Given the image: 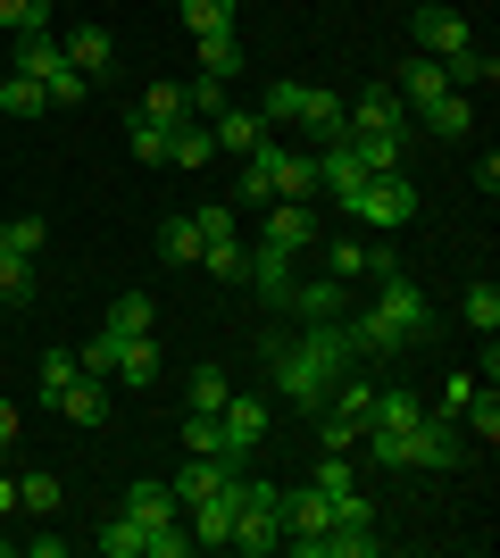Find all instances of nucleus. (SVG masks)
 <instances>
[{"instance_id":"1","label":"nucleus","mask_w":500,"mask_h":558,"mask_svg":"<svg viewBox=\"0 0 500 558\" xmlns=\"http://www.w3.org/2000/svg\"><path fill=\"white\" fill-rule=\"evenodd\" d=\"M358 359H367V350H358V333L342 326V317H326V326H309V333H276V342H267V375H276V392H284L292 409H326L333 384H342Z\"/></svg>"},{"instance_id":"2","label":"nucleus","mask_w":500,"mask_h":558,"mask_svg":"<svg viewBox=\"0 0 500 558\" xmlns=\"http://www.w3.org/2000/svg\"><path fill=\"white\" fill-rule=\"evenodd\" d=\"M351 333H358L367 359H376V350H408V342H426V333H434V301L392 267V276H376V308L351 317Z\"/></svg>"},{"instance_id":"3","label":"nucleus","mask_w":500,"mask_h":558,"mask_svg":"<svg viewBox=\"0 0 500 558\" xmlns=\"http://www.w3.org/2000/svg\"><path fill=\"white\" fill-rule=\"evenodd\" d=\"M234 201H317V159H301V150H284V142L267 134L259 150H242Z\"/></svg>"},{"instance_id":"4","label":"nucleus","mask_w":500,"mask_h":558,"mask_svg":"<svg viewBox=\"0 0 500 558\" xmlns=\"http://www.w3.org/2000/svg\"><path fill=\"white\" fill-rule=\"evenodd\" d=\"M234 492H242V517L225 550H284V492L267 475H234Z\"/></svg>"},{"instance_id":"5","label":"nucleus","mask_w":500,"mask_h":558,"mask_svg":"<svg viewBox=\"0 0 500 558\" xmlns=\"http://www.w3.org/2000/svg\"><path fill=\"white\" fill-rule=\"evenodd\" d=\"M342 209H351L358 226L392 233V226H408V217H417V184H408L401 167H392V175H367V184H358L351 201H342Z\"/></svg>"},{"instance_id":"6","label":"nucleus","mask_w":500,"mask_h":558,"mask_svg":"<svg viewBox=\"0 0 500 558\" xmlns=\"http://www.w3.org/2000/svg\"><path fill=\"white\" fill-rule=\"evenodd\" d=\"M259 442H267V400H242V392H225V409H217V459H259Z\"/></svg>"},{"instance_id":"7","label":"nucleus","mask_w":500,"mask_h":558,"mask_svg":"<svg viewBox=\"0 0 500 558\" xmlns=\"http://www.w3.org/2000/svg\"><path fill=\"white\" fill-rule=\"evenodd\" d=\"M259 242H267V251H284V258L317 251V217H309V201H276V209H267V226H259Z\"/></svg>"},{"instance_id":"8","label":"nucleus","mask_w":500,"mask_h":558,"mask_svg":"<svg viewBox=\"0 0 500 558\" xmlns=\"http://www.w3.org/2000/svg\"><path fill=\"white\" fill-rule=\"evenodd\" d=\"M351 134H417V117H408V100L392 93V84H376V93H358Z\"/></svg>"},{"instance_id":"9","label":"nucleus","mask_w":500,"mask_h":558,"mask_svg":"<svg viewBox=\"0 0 500 558\" xmlns=\"http://www.w3.org/2000/svg\"><path fill=\"white\" fill-rule=\"evenodd\" d=\"M417 50L426 59H459V50H476V34H467L459 9H417Z\"/></svg>"},{"instance_id":"10","label":"nucleus","mask_w":500,"mask_h":558,"mask_svg":"<svg viewBox=\"0 0 500 558\" xmlns=\"http://www.w3.org/2000/svg\"><path fill=\"white\" fill-rule=\"evenodd\" d=\"M50 400H59V417H68V425H109V384H100V375H84V367H75Z\"/></svg>"},{"instance_id":"11","label":"nucleus","mask_w":500,"mask_h":558,"mask_svg":"<svg viewBox=\"0 0 500 558\" xmlns=\"http://www.w3.org/2000/svg\"><path fill=\"white\" fill-rule=\"evenodd\" d=\"M59 50H68V68H75V75H109V59H118V34H109V25H75Z\"/></svg>"},{"instance_id":"12","label":"nucleus","mask_w":500,"mask_h":558,"mask_svg":"<svg viewBox=\"0 0 500 558\" xmlns=\"http://www.w3.org/2000/svg\"><path fill=\"white\" fill-rule=\"evenodd\" d=\"M109 384L150 392V384H159V342H150V333H125V342H118V375H109Z\"/></svg>"},{"instance_id":"13","label":"nucleus","mask_w":500,"mask_h":558,"mask_svg":"<svg viewBox=\"0 0 500 558\" xmlns=\"http://www.w3.org/2000/svg\"><path fill=\"white\" fill-rule=\"evenodd\" d=\"M209 134H217V150H234V159H242V150H259L276 125H267L259 109H217V117H209Z\"/></svg>"},{"instance_id":"14","label":"nucleus","mask_w":500,"mask_h":558,"mask_svg":"<svg viewBox=\"0 0 500 558\" xmlns=\"http://www.w3.org/2000/svg\"><path fill=\"white\" fill-rule=\"evenodd\" d=\"M68 68V50H59V34H17V59H9V75H34V84H50V75Z\"/></svg>"},{"instance_id":"15","label":"nucleus","mask_w":500,"mask_h":558,"mask_svg":"<svg viewBox=\"0 0 500 558\" xmlns=\"http://www.w3.org/2000/svg\"><path fill=\"white\" fill-rule=\"evenodd\" d=\"M333 525V500L317 484H301V492H284V542H301V534H326Z\"/></svg>"},{"instance_id":"16","label":"nucleus","mask_w":500,"mask_h":558,"mask_svg":"<svg viewBox=\"0 0 500 558\" xmlns=\"http://www.w3.org/2000/svg\"><path fill=\"white\" fill-rule=\"evenodd\" d=\"M225 475H234V459H200V450H192V466H175V475H167V484H175V509L209 500V492L225 484Z\"/></svg>"},{"instance_id":"17","label":"nucleus","mask_w":500,"mask_h":558,"mask_svg":"<svg viewBox=\"0 0 500 558\" xmlns=\"http://www.w3.org/2000/svg\"><path fill=\"white\" fill-rule=\"evenodd\" d=\"M251 283H259V301H267V308H284L301 276H292V258H284V251H267V242H259V251H251Z\"/></svg>"},{"instance_id":"18","label":"nucleus","mask_w":500,"mask_h":558,"mask_svg":"<svg viewBox=\"0 0 500 558\" xmlns=\"http://www.w3.org/2000/svg\"><path fill=\"white\" fill-rule=\"evenodd\" d=\"M292 317H301V326H326V317H342V283L333 276H317V283H292Z\"/></svg>"},{"instance_id":"19","label":"nucleus","mask_w":500,"mask_h":558,"mask_svg":"<svg viewBox=\"0 0 500 558\" xmlns=\"http://www.w3.org/2000/svg\"><path fill=\"white\" fill-rule=\"evenodd\" d=\"M417 125H426V134H476V100L467 93H434L426 109H417Z\"/></svg>"},{"instance_id":"20","label":"nucleus","mask_w":500,"mask_h":558,"mask_svg":"<svg viewBox=\"0 0 500 558\" xmlns=\"http://www.w3.org/2000/svg\"><path fill=\"white\" fill-rule=\"evenodd\" d=\"M217 159V134H209V117H184L175 134H167V167H209Z\"/></svg>"},{"instance_id":"21","label":"nucleus","mask_w":500,"mask_h":558,"mask_svg":"<svg viewBox=\"0 0 500 558\" xmlns=\"http://www.w3.org/2000/svg\"><path fill=\"white\" fill-rule=\"evenodd\" d=\"M125 517H143V525H175V484H159V475H143V484L125 492Z\"/></svg>"},{"instance_id":"22","label":"nucleus","mask_w":500,"mask_h":558,"mask_svg":"<svg viewBox=\"0 0 500 558\" xmlns=\"http://www.w3.org/2000/svg\"><path fill=\"white\" fill-rule=\"evenodd\" d=\"M392 93H401L408 109H426L434 93H451V75H442V59H408V68H401V84H392Z\"/></svg>"},{"instance_id":"23","label":"nucleus","mask_w":500,"mask_h":558,"mask_svg":"<svg viewBox=\"0 0 500 558\" xmlns=\"http://www.w3.org/2000/svg\"><path fill=\"white\" fill-rule=\"evenodd\" d=\"M192 50H200V75H217V84L242 75V43L234 34H192Z\"/></svg>"},{"instance_id":"24","label":"nucleus","mask_w":500,"mask_h":558,"mask_svg":"<svg viewBox=\"0 0 500 558\" xmlns=\"http://www.w3.org/2000/svg\"><path fill=\"white\" fill-rule=\"evenodd\" d=\"M93 542H100L109 558H143V550H150V525H143V517H125V509H118V517H109V525H100Z\"/></svg>"},{"instance_id":"25","label":"nucleus","mask_w":500,"mask_h":558,"mask_svg":"<svg viewBox=\"0 0 500 558\" xmlns=\"http://www.w3.org/2000/svg\"><path fill=\"white\" fill-rule=\"evenodd\" d=\"M358 150V167H367V175H392V167H401V150H408V134H342Z\"/></svg>"},{"instance_id":"26","label":"nucleus","mask_w":500,"mask_h":558,"mask_svg":"<svg viewBox=\"0 0 500 558\" xmlns=\"http://www.w3.org/2000/svg\"><path fill=\"white\" fill-rule=\"evenodd\" d=\"M192 267H209L217 283H251V251H242V242H200Z\"/></svg>"},{"instance_id":"27","label":"nucleus","mask_w":500,"mask_h":558,"mask_svg":"<svg viewBox=\"0 0 500 558\" xmlns=\"http://www.w3.org/2000/svg\"><path fill=\"white\" fill-rule=\"evenodd\" d=\"M184 84H150L143 93V109H134V125H184Z\"/></svg>"},{"instance_id":"28","label":"nucleus","mask_w":500,"mask_h":558,"mask_svg":"<svg viewBox=\"0 0 500 558\" xmlns=\"http://www.w3.org/2000/svg\"><path fill=\"white\" fill-rule=\"evenodd\" d=\"M426 417V400L417 392H376V409H367V425H383V434H401V425Z\"/></svg>"},{"instance_id":"29","label":"nucleus","mask_w":500,"mask_h":558,"mask_svg":"<svg viewBox=\"0 0 500 558\" xmlns=\"http://www.w3.org/2000/svg\"><path fill=\"white\" fill-rule=\"evenodd\" d=\"M159 258L192 267V258H200V226H192V217H167V226H159Z\"/></svg>"},{"instance_id":"30","label":"nucleus","mask_w":500,"mask_h":558,"mask_svg":"<svg viewBox=\"0 0 500 558\" xmlns=\"http://www.w3.org/2000/svg\"><path fill=\"white\" fill-rule=\"evenodd\" d=\"M109 333H150V292H118V301H109Z\"/></svg>"},{"instance_id":"31","label":"nucleus","mask_w":500,"mask_h":558,"mask_svg":"<svg viewBox=\"0 0 500 558\" xmlns=\"http://www.w3.org/2000/svg\"><path fill=\"white\" fill-rule=\"evenodd\" d=\"M0 301H9V308H25V301H34V258L0 251Z\"/></svg>"},{"instance_id":"32","label":"nucleus","mask_w":500,"mask_h":558,"mask_svg":"<svg viewBox=\"0 0 500 558\" xmlns=\"http://www.w3.org/2000/svg\"><path fill=\"white\" fill-rule=\"evenodd\" d=\"M234 9L242 0H184V25L192 34H234Z\"/></svg>"},{"instance_id":"33","label":"nucleus","mask_w":500,"mask_h":558,"mask_svg":"<svg viewBox=\"0 0 500 558\" xmlns=\"http://www.w3.org/2000/svg\"><path fill=\"white\" fill-rule=\"evenodd\" d=\"M50 242V226L42 217H0V251H17V258H34Z\"/></svg>"},{"instance_id":"34","label":"nucleus","mask_w":500,"mask_h":558,"mask_svg":"<svg viewBox=\"0 0 500 558\" xmlns=\"http://www.w3.org/2000/svg\"><path fill=\"white\" fill-rule=\"evenodd\" d=\"M326 276H333V283L367 276V242H358V233H342V242H326Z\"/></svg>"},{"instance_id":"35","label":"nucleus","mask_w":500,"mask_h":558,"mask_svg":"<svg viewBox=\"0 0 500 558\" xmlns=\"http://www.w3.org/2000/svg\"><path fill=\"white\" fill-rule=\"evenodd\" d=\"M0 109H9V117H42L50 93L34 84V75H9V84H0Z\"/></svg>"},{"instance_id":"36","label":"nucleus","mask_w":500,"mask_h":558,"mask_svg":"<svg viewBox=\"0 0 500 558\" xmlns=\"http://www.w3.org/2000/svg\"><path fill=\"white\" fill-rule=\"evenodd\" d=\"M59 475H17V509H34V517H59Z\"/></svg>"},{"instance_id":"37","label":"nucleus","mask_w":500,"mask_h":558,"mask_svg":"<svg viewBox=\"0 0 500 558\" xmlns=\"http://www.w3.org/2000/svg\"><path fill=\"white\" fill-rule=\"evenodd\" d=\"M459 317H467L476 333H500V292H492V283H467V301H459Z\"/></svg>"},{"instance_id":"38","label":"nucleus","mask_w":500,"mask_h":558,"mask_svg":"<svg viewBox=\"0 0 500 558\" xmlns=\"http://www.w3.org/2000/svg\"><path fill=\"white\" fill-rule=\"evenodd\" d=\"M50 0H0V34H42Z\"/></svg>"},{"instance_id":"39","label":"nucleus","mask_w":500,"mask_h":558,"mask_svg":"<svg viewBox=\"0 0 500 558\" xmlns=\"http://www.w3.org/2000/svg\"><path fill=\"white\" fill-rule=\"evenodd\" d=\"M75 367H84V375H100V384H109V375H118V333L100 326V333H93V342L75 350Z\"/></svg>"},{"instance_id":"40","label":"nucleus","mask_w":500,"mask_h":558,"mask_svg":"<svg viewBox=\"0 0 500 558\" xmlns=\"http://www.w3.org/2000/svg\"><path fill=\"white\" fill-rule=\"evenodd\" d=\"M317 434H326V450H358V434H367V425H358L351 409H317Z\"/></svg>"},{"instance_id":"41","label":"nucleus","mask_w":500,"mask_h":558,"mask_svg":"<svg viewBox=\"0 0 500 558\" xmlns=\"http://www.w3.org/2000/svg\"><path fill=\"white\" fill-rule=\"evenodd\" d=\"M459 417H467V434H484V450L500 442V400H492V392H467V409H459Z\"/></svg>"},{"instance_id":"42","label":"nucleus","mask_w":500,"mask_h":558,"mask_svg":"<svg viewBox=\"0 0 500 558\" xmlns=\"http://www.w3.org/2000/svg\"><path fill=\"white\" fill-rule=\"evenodd\" d=\"M184 109L192 117H217V109H225V84H217V75H192V84H184Z\"/></svg>"},{"instance_id":"43","label":"nucleus","mask_w":500,"mask_h":558,"mask_svg":"<svg viewBox=\"0 0 500 558\" xmlns=\"http://www.w3.org/2000/svg\"><path fill=\"white\" fill-rule=\"evenodd\" d=\"M225 392H234V384H225L217 367H200V375H192V400H184V409H225Z\"/></svg>"},{"instance_id":"44","label":"nucleus","mask_w":500,"mask_h":558,"mask_svg":"<svg viewBox=\"0 0 500 558\" xmlns=\"http://www.w3.org/2000/svg\"><path fill=\"white\" fill-rule=\"evenodd\" d=\"M192 226H200V242H234V209H225V201L192 209Z\"/></svg>"},{"instance_id":"45","label":"nucleus","mask_w":500,"mask_h":558,"mask_svg":"<svg viewBox=\"0 0 500 558\" xmlns=\"http://www.w3.org/2000/svg\"><path fill=\"white\" fill-rule=\"evenodd\" d=\"M68 375H75V350H42V367H34V384H42V400L59 392Z\"/></svg>"},{"instance_id":"46","label":"nucleus","mask_w":500,"mask_h":558,"mask_svg":"<svg viewBox=\"0 0 500 558\" xmlns=\"http://www.w3.org/2000/svg\"><path fill=\"white\" fill-rule=\"evenodd\" d=\"M167 134H175V125H134V159H143V167H167Z\"/></svg>"},{"instance_id":"47","label":"nucleus","mask_w":500,"mask_h":558,"mask_svg":"<svg viewBox=\"0 0 500 558\" xmlns=\"http://www.w3.org/2000/svg\"><path fill=\"white\" fill-rule=\"evenodd\" d=\"M84 84H93V75L59 68V75H50V84H42V93H50V109H75V100H84Z\"/></svg>"},{"instance_id":"48","label":"nucleus","mask_w":500,"mask_h":558,"mask_svg":"<svg viewBox=\"0 0 500 558\" xmlns=\"http://www.w3.org/2000/svg\"><path fill=\"white\" fill-rule=\"evenodd\" d=\"M467 392H476V375H451V384H442V400H434L426 417H459V409H467Z\"/></svg>"},{"instance_id":"49","label":"nucleus","mask_w":500,"mask_h":558,"mask_svg":"<svg viewBox=\"0 0 500 558\" xmlns=\"http://www.w3.org/2000/svg\"><path fill=\"white\" fill-rule=\"evenodd\" d=\"M17 459V400H0V466Z\"/></svg>"},{"instance_id":"50","label":"nucleus","mask_w":500,"mask_h":558,"mask_svg":"<svg viewBox=\"0 0 500 558\" xmlns=\"http://www.w3.org/2000/svg\"><path fill=\"white\" fill-rule=\"evenodd\" d=\"M17 509V475H0V517Z\"/></svg>"},{"instance_id":"51","label":"nucleus","mask_w":500,"mask_h":558,"mask_svg":"<svg viewBox=\"0 0 500 558\" xmlns=\"http://www.w3.org/2000/svg\"><path fill=\"white\" fill-rule=\"evenodd\" d=\"M0 125H9V109H0Z\"/></svg>"},{"instance_id":"52","label":"nucleus","mask_w":500,"mask_h":558,"mask_svg":"<svg viewBox=\"0 0 500 558\" xmlns=\"http://www.w3.org/2000/svg\"><path fill=\"white\" fill-rule=\"evenodd\" d=\"M0 84H9V68H0Z\"/></svg>"},{"instance_id":"53","label":"nucleus","mask_w":500,"mask_h":558,"mask_svg":"<svg viewBox=\"0 0 500 558\" xmlns=\"http://www.w3.org/2000/svg\"><path fill=\"white\" fill-rule=\"evenodd\" d=\"M0 550H9V542H0Z\"/></svg>"}]
</instances>
